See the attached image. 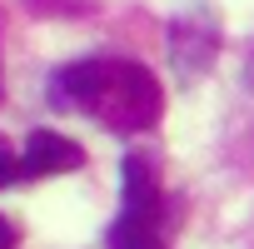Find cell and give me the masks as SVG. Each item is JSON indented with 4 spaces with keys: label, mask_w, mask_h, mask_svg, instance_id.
Listing matches in <instances>:
<instances>
[{
    "label": "cell",
    "mask_w": 254,
    "mask_h": 249,
    "mask_svg": "<svg viewBox=\"0 0 254 249\" xmlns=\"http://www.w3.org/2000/svg\"><path fill=\"white\" fill-rule=\"evenodd\" d=\"M50 100L55 105H70L110 130H150L165 110V90L160 80L135 65V60H80V65H65L55 80H50Z\"/></svg>",
    "instance_id": "1"
},
{
    "label": "cell",
    "mask_w": 254,
    "mask_h": 249,
    "mask_svg": "<svg viewBox=\"0 0 254 249\" xmlns=\"http://www.w3.org/2000/svg\"><path fill=\"white\" fill-rule=\"evenodd\" d=\"M110 249H165V224H160V175L145 155L125 160V209L115 214Z\"/></svg>",
    "instance_id": "2"
},
{
    "label": "cell",
    "mask_w": 254,
    "mask_h": 249,
    "mask_svg": "<svg viewBox=\"0 0 254 249\" xmlns=\"http://www.w3.org/2000/svg\"><path fill=\"white\" fill-rule=\"evenodd\" d=\"M85 165V150L55 130H35L20 150V175L25 180H40V175H65V170H80Z\"/></svg>",
    "instance_id": "3"
},
{
    "label": "cell",
    "mask_w": 254,
    "mask_h": 249,
    "mask_svg": "<svg viewBox=\"0 0 254 249\" xmlns=\"http://www.w3.org/2000/svg\"><path fill=\"white\" fill-rule=\"evenodd\" d=\"M10 180H20V155L10 150V140L0 135V189H5Z\"/></svg>",
    "instance_id": "4"
},
{
    "label": "cell",
    "mask_w": 254,
    "mask_h": 249,
    "mask_svg": "<svg viewBox=\"0 0 254 249\" xmlns=\"http://www.w3.org/2000/svg\"><path fill=\"white\" fill-rule=\"evenodd\" d=\"M15 244V229H10V219H0V249H10Z\"/></svg>",
    "instance_id": "5"
},
{
    "label": "cell",
    "mask_w": 254,
    "mask_h": 249,
    "mask_svg": "<svg viewBox=\"0 0 254 249\" xmlns=\"http://www.w3.org/2000/svg\"><path fill=\"white\" fill-rule=\"evenodd\" d=\"M244 80H249V90H254V55H249V70H244Z\"/></svg>",
    "instance_id": "6"
}]
</instances>
